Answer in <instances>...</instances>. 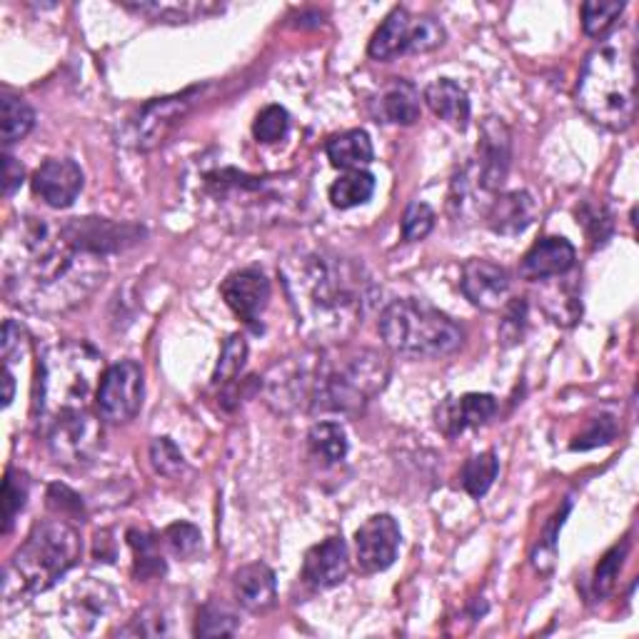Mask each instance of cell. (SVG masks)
Instances as JSON below:
<instances>
[{
	"mask_svg": "<svg viewBox=\"0 0 639 639\" xmlns=\"http://www.w3.org/2000/svg\"><path fill=\"white\" fill-rule=\"evenodd\" d=\"M105 260L63 235L61 223L18 217L3 235V290L18 308L63 315L78 308L105 283Z\"/></svg>",
	"mask_w": 639,
	"mask_h": 639,
	"instance_id": "obj_1",
	"label": "cell"
},
{
	"mask_svg": "<svg viewBox=\"0 0 639 639\" xmlns=\"http://www.w3.org/2000/svg\"><path fill=\"white\" fill-rule=\"evenodd\" d=\"M278 273L298 328L310 340L340 345L362 326L375 285L355 260L332 251H292Z\"/></svg>",
	"mask_w": 639,
	"mask_h": 639,
	"instance_id": "obj_2",
	"label": "cell"
},
{
	"mask_svg": "<svg viewBox=\"0 0 639 639\" xmlns=\"http://www.w3.org/2000/svg\"><path fill=\"white\" fill-rule=\"evenodd\" d=\"M305 400L315 413L355 415L390 380V362L372 348L328 345L305 355Z\"/></svg>",
	"mask_w": 639,
	"mask_h": 639,
	"instance_id": "obj_3",
	"label": "cell"
},
{
	"mask_svg": "<svg viewBox=\"0 0 639 639\" xmlns=\"http://www.w3.org/2000/svg\"><path fill=\"white\" fill-rule=\"evenodd\" d=\"M577 105L585 116L607 130L622 132L637 116L635 41L629 33L603 38L587 55L577 81Z\"/></svg>",
	"mask_w": 639,
	"mask_h": 639,
	"instance_id": "obj_4",
	"label": "cell"
},
{
	"mask_svg": "<svg viewBox=\"0 0 639 639\" xmlns=\"http://www.w3.org/2000/svg\"><path fill=\"white\" fill-rule=\"evenodd\" d=\"M35 425L43 427L61 415L93 409L98 393L103 358L88 342L65 340L43 350L35 370Z\"/></svg>",
	"mask_w": 639,
	"mask_h": 639,
	"instance_id": "obj_5",
	"label": "cell"
},
{
	"mask_svg": "<svg viewBox=\"0 0 639 639\" xmlns=\"http://www.w3.org/2000/svg\"><path fill=\"white\" fill-rule=\"evenodd\" d=\"M81 555V532L68 520L38 522L6 569V599L45 593L78 565Z\"/></svg>",
	"mask_w": 639,
	"mask_h": 639,
	"instance_id": "obj_6",
	"label": "cell"
},
{
	"mask_svg": "<svg viewBox=\"0 0 639 639\" xmlns=\"http://www.w3.org/2000/svg\"><path fill=\"white\" fill-rule=\"evenodd\" d=\"M377 328L390 350L415 360L450 358L465 345V332L450 315L417 298L390 302Z\"/></svg>",
	"mask_w": 639,
	"mask_h": 639,
	"instance_id": "obj_7",
	"label": "cell"
},
{
	"mask_svg": "<svg viewBox=\"0 0 639 639\" xmlns=\"http://www.w3.org/2000/svg\"><path fill=\"white\" fill-rule=\"evenodd\" d=\"M38 433L43 435L45 447L53 460L65 467H81L93 462L103 447L100 415L93 413V409L55 417L43 427H38Z\"/></svg>",
	"mask_w": 639,
	"mask_h": 639,
	"instance_id": "obj_8",
	"label": "cell"
},
{
	"mask_svg": "<svg viewBox=\"0 0 639 639\" xmlns=\"http://www.w3.org/2000/svg\"><path fill=\"white\" fill-rule=\"evenodd\" d=\"M142 393V368L136 360H120L103 372L98 393H95V409L113 425H126L140 413Z\"/></svg>",
	"mask_w": 639,
	"mask_h": 639,
	"instance_id": "obj_9",
	"label": "cell"
},
{
	"mask_svg": "<svg viewBox=\"0 0 639 639\" xmlns=\"http://www.w3.org/2000/svg\"><path fill=\"white\" fill-rule=\"evenodd\" d=\"M207 190L217 203L237 205L241 213H255L265 217L273 207H280V180L283 178H253L237 170H217L207 178Z\"/></svg>",
	"mask_w": 639,
	"mask_h": 639,
	"instance_id": "obj_10",
	"label": "cell"
},
{
	"mask_svg": "<svg viewBox=\"0 0 639 639\" xmlns=\"http://www.w3.org/2000/svg\"><path fill=\"white\" fill-rule=\"evenodd\" d=\"M61 227L63 235L68 237L75 247L100 257L126 251V247L140 243V237L146 235V231L138 225L113 223L105 221V217H71V221L61 223Z\"/></svg>",
	"mask_w": 639,
	"mask_h": 639,
	"instance_id": "obj_11",
	"label": "cell"
},
{
	"mask_svg": "<svg viewBox=\"0 0 639 639\" xmlns=\"http://www.w3.org/2000/svg\"><path fill=\"white\" fill-rule=\"evenodd\" d=\"M400 540V524L393 514H375L355 532V550H358V567L365 575H377L393 567L397 560Z\"/></svg>",
	"mask_w": 639,
	"mask_h": 639,
	"instance_id": "obj_12",
	"label": "cell"
},
{
	"mask_svg": "<svg viewBox=\"0 0 639 639\" xmlns=\"http://www.w3.org/2000/svg\"><path fill=\"white\" fill-rule=\"evenodd\" d=\"M512 166V132L502 118H484L477 146V183L482 190H498Z\"/></svg>",
	"mask_w": 639,
	"mask_h": 639,
	"instance_id": "obj_13",
	"label": "cell"
},
{
	"mask_svg": "<svg viewBox=\"0 0 639 639\" xmlns=\"http://www.w3.org/2000/svg\"><path fill=\"white\" fill-rule=\"evenodd\" d=\"M460 288L467 300L480 310H502L510 302L512 280L510 273L502 265L484 260V257H475L462 265Z\"/></svg>",
	"mask_w": 639,
	"mask_h": 639,
	"instance_id": "obj_14",
	"label": "cell"
},
{
	"mask_svg": "<svg viewBox=\"0 0 639 639\" xmlns=\"http://www.w3.org/2000/svg\"><path fill=\"white\" fill-rule=\"evenodd\" d=\"M221 295L237 318L245 326L260 330V315L268 308L270 300V280L265 278L263 270L257 268H243L233 275H227L225 283L221 285Z\"/></svg>",
	"mask_w": 639,
	"mask_h": 639,
	"instance_id": "obj_15",
	"label": "cell"
},
{
	"mask_svg": "<svg viewBox=\"0 0 639 639\" xmlns=\"http://www.w3.org/2000/svg\"><path fill=\"white\" fill-rule=\"evenodd\" d=\"M116 593L98 579H83L75 585L63 603V617L71 632L85 635L116 607Z\"/></svg>",
	"mask_w": 639,
	"mask_h": 639,
	"instance_id": "obj_16",
	"label": "cell"
},
{
	"mask_svg": "<svg viewBox=\"0 0 639 639\" xmlns=\"http://www.w3.org/2000/svg\"><path fill=\"white\" fill-rule=\"evenodd\" d=\"M198 95H200V88H190L185 93L170 95V98H160L156 103L146 105L136 120V136H132L136 138V146L140 150H150L160 146L168 132L175 128V123L185 116L190 105L195 103Z\"/></svg>",
	"mask_w": 639,
	"mask_h": 639,
	"instance_id": "obj_17",
	"label": "cell"
},
{
	"mask_svg": "<svg viewBox=\"0 0 639 639\" xmlns=\"http://www.w3.org/2000/svg\"><path fill=\"white\" fill-rule=\"evenodd\" d=\"M33 193L51 207H71L83 190V170L75 160L51 158L33 173Z\"/></svg>",
	"mask_w": 639,
	"mask_h": 639,
	"instance_id": "obj_18",
	"label": "cell"
},
{
	"mask_svg": "<svg viewBox=\"0 0 639 639\" xmlns=\"http://www.w3.org/2000/svg\"><path fill=\"white\" fill-rule=\"evenodd\" d=\"M350 575V552L342 537H328L308 550L302 560V579L312 589H332Z\"/></svg>",
	"mask_w": 639,
	"mask_h": 639,
	"instance_id": "obj_19",
	"label": "cell"
},
{
	"mask_svg": "<svg viewBox=\"0 0 639 639\" xmlns=\"http://www.w3.org/2000/svg\"><path fill=\"white\" fill-rule=\"evenodd\" d=\"M577 263V251L567 237H542L535 245L530 247L522 257L520 275L524 280H550L560 278V275H567Z\"/></svg>",
	"mask_w": 639,
	"mask_h": 639,
	"instance_id": "obj_20",
	"label": "cell"
},
{
	"mask_svg": "<svg viewBox=\"0 0 639 639\" xmlns=\"http://www.w3.org/2000/svg\"><path fill=\"white\" fill-rule=\"evenodd\" d=\"M498 413V400L488 393H467L462 397H447L437 407L435 423L447 437H457L467 427H480Z\"/></svg>",
	"mask_w": 639,
	"mask_h": 639,
	"instance_id": "obj_21",
	"label": "cell"
},
{
	"mask_svg": "<svg viewBox=\"0 0 639 639\" xmlns=\"http://www.w3.org/2000/svg\"><path fill=\"white\" fill-rule=\"evenodd\" d=\"M537 200L532 198L528 190H512V193H502L492 200V205L484 215V223L492 233L498 235H520L535 223L537 217Z\"/></svg>",
	"mask_w": 639,
	"mask_h": 639,
	"instance_id": "obj_22",
	"label": "cell"
},
{
	"mask_svg": "<svg viewBox=\"0 0 639 639\" xmlns=\"http://www.w3.org/2000/svg\"><path fill=\"white\" fill-rule=\"evenodd\" d=\"M233 593L247 613H268L278 599V582L275 572L265 562H253V565L241 567L233 575Z\"/></svg>",
	"mask_w": 639,
	"mask_h": 639,
	"instance_id": "obj_23",
	"label": "cell"
},
{
	"mask_svg": "<svg viewBox=\"0 0 639 639\" xmlns=\"http://www.w3.org/2000/svg\"><path fill=\"white\" fill-rule=\"evenodd\" d=\"M425 103L437 118L450 123L452 128H467V120H470V98H467L465 88H460L455 81L440 78L427 85Z\"/></svg>",
	"mask_w": 639,
	"mask_h": 639,
	"instance_id": "obj_24",
	"label": "cell"
},
{
	"mask_svg": "<svg viewBox=\"0 0 639 639\" xmlns=\"http://www.w3.org/2000/svg\"><path fill=\"white\" fill-rule=\"evenodd\" d=\"M330 163L340 170H362L372 163L375 150H372V140L365 130H348L340 136H332L326 146Z\"/></svg>",
	"mask_w": 639,
	"mask_h": 639,
	"instance_id": "obj_25",
	"label": "cell"
},
{
	"mask_svg": "<svg viewBox=\"0 0 639 639\" xmlns=\"http://www.w3.org/2000/svg\"><path fill=\"white\" fill-rule=\"evenodd\" d=\"M409 25H413V18H409L405 8H395V11L385 18V23L377 28L375 35H372L368 45L370 58L390 61L395 58V55L405 53Z\"/></svg>",
	"mask_w": 639,
	"mask_h": 639,
	"instance_id": "obj_26",
	"label": "cell"
},
{
	"mask_svg": "<svg viewBox=\"0 0 639 639\" xmlns=\"http://www.w3.org/2000/svg\"><path fill=\"white\" fill-rule=\"evenodd\" d=\"M380 116L395 126H413L419 120V93L409 81H393L380 95Z\"/></svg>",
	"mask_w": 639,
	"mask_h": 639,
	"instance_id": "obj_27",
	"label": "cell"
},
{
	"mask_svg": "<svg viewBox=\"0 0 639 639\" xmlns=\"http://www.w3.org/2000/svg\"><path fill=\"white\" fill-rule=\"evenodd\" d=\"M560 278H557L560 285H550V288H545V292H542V308H545L552 322L569 328L579 320L582 302H579L577 285L567 283V280H560Z\"/></svg>",
	"mask_w": 639,
	"mask_h": 639,
	"instance_id": "obj_28",
	"label": "cell"
},
{
	"mask_svg": "<svg viewBox=\"0 0 639 639\" xmlns=\"http://www.w3.org/2000/svg\"><path fill=\"white\" fill-rule=\"evenodd\" d=\"M128 11L146 15L150 21H163V23H190L198 18L223 11V6H210V3H126Z\"/></svg>",
	"mask_w": 639,
	"mask_h": 639,
	"instance_id": "obj_29",
	"label": "cell"
},
{
	"mask_svg": "<svg viewBox=\"0 0 639 639\" xmlns=\"http://www.w3.org/2000/svg\"><path fill=\"white\" fill-rule=\"evenodd\" d=\"M308 447L312 457H318L326 465H338L348 455V435L338 423H318L310 427Z\"/></svg>",
	"mask_w": 639,
	"mask_h": 639,
	"instance_id": "obj_30",
	"label": "cell"
},
{
	"mask_svg": "<svg viewBox=\"0 0 639 639\" xmlns=\"http://www.w3.org/2000/svg\"><path fill=\"white\" fill-rule=\"evenodd\" d=\"M375 195V178L365 170H350L330 185V203L340 210L365 205Z\"/></svg>",
	"mask_w": 639,
	"mask_h": 639,
	"instance_id": "obj_31",
	"label": "cell"
},
{
	"mask_svg": "<svg viewBox=\"0 0 639 639\" xmlns=\"http://www.w3.org/2000/svg\"><path fill=\"white\" fill-rule=\"evenodd\" d=\"M500 472V460L494 452H480V455H472L470 460L462 465V472H460V480H462V488L467 494H472L475 500H480L488 494V490L492 488L494 477Z\"/></svg>",
	"mask_w": 639,
	"mask_h": 639,
	"instance_id": "obj_32",
	"label": "cell"
},
{
	"mask_svg": "<svg viewBox=\"0 0 639 639\" xmlns=\"http://www.w3.org/2000/svg\"><path fill=\"white\" fill-rule=\"evenodd\" d=\"M130 547L136 552V575L138 579H150V577H163L166 575V560L160 555V542L150 532L130 530L128 532Z\"/></svg>",
	"mask_w": 639,
	"mask_h": 639,
	"instance_id": "obj_33",
	"label": "cell"
},
{
	"mask_svg": "<svg viewBox=\"0 0 639 639\" xmlns=\"http://www.w3.org/2000/svg\"><path fill=\"white\" fill-rule=\"evenodd\" d=\"M0 110H3V142L13 146V142L23 140L35 126V110L25 100L15 98L11 93H3L0 100Z\"/></svg>",
	"mask_w": 639,
	"mask_h": 639,
	"instance_id": "obj_34",
	"label": "cell"
},
{
	"mask_svg": "<svg viewBox=\"0 0 639 639\" xmlns=\"http://www.w3.org/2000/svg\"><path fill=\"white\" fill-rule=\"evenodd\" d=\"M625 13L622 0H589L582 6V28L589 38H603L617 25L619 15Z\"/></svg>",
	"mask_w": 639,
	"mask_h": 639,
	"instance_id": "obj_35",
	"label": "cell"
},
{
	"mask_svg": "<svg viewBox=\"0 0 639 639\" xmlns=\"http://www.w3.org/2000/svg\"><path fill=\"white\" fill-rule=\"evenodd\" d=\"M237 615L233 609H227L225 605L207 603L200 607L198 619H195V635L198 637H231L237 629Z\"/></svg>",
	"mask_w": 639,
	"mask_h": 639,
	"instance_id": "obj_36",
	"label": "cell"
},
{
	"mask_svg": "<svg viewBox=\"0 0 639 639\" xmlns=\"http://www.w3.org/2000/svg\"><path fill=\"white\" fill-rule=\"evenodd\" d=\"M245 360H247V342L241 332H235V336L225 340L221 360H217L215 372H213V385H221V387L231 385L233 380L243 372Z\"/></svg>",
	"mask_w": 639,
	"mask_h": 639,
	"instance_id": "obj_37",
	"label": "cell"
},
{
	"mask_svg": "<svg viewBox=\"0 0 639 639\" xmlns=\"http://www.w3.org/2000/svg\"><path fill=\"white\" fill-rule=\"evenodd\" d=\"M163 545L173 552L180 560H193L200 550H203V535L195 524L190 522H175L166 528L163 532Z\"/></svg>",
	"mask_w": 639,
	"mask_h": 639,
	"instance_id": "obj_38",
	"label": "cell"
},
{
	"mask_svg": "<svg viewBox=\"0 0 639 639\" xmlns=\"http://www.w3.org/2000/svg\"><path fill=\"white\" fill-rule=\"evenodd\" d=\"M627 552H629V542L625 540L609 550L603 560H599V565L595 569V579H593V587H595L597 597L613 595V589L619 579V572H622Z\"/></svg>",
	"mask_w": 639,
	"mask_h": 639,
	"instance_id": "obj_39",
	"label": "cell"
},
{
	"mask_svg": "<svg viewBox=\"0 0 639 639\" xmlns=\"http://www.w3.org/2000/svg\"><path fill=\"white\" fill-rule=\"evenodd\" d=\"M150 462L156 467V472L168 477V480H178L188 467L183 452H180V447L170 440V437H156V440H152Z\"/></svg>",
	"mask_w": 639,
	"mask_h": 639,
	"instance_id": "obj_40",
	"label": "cell"
},
{
	"mask_svg": "<svg viewBox=\"0 0 639 639\" xmlns=\"http://www.w3.org/2000/svg\"><path fill=\"white\" fill-rule=\"evenodd\" d=\"M290 128V116L283 105H268L257 113V118L253 123V136L260 142H278L288 136Z\"/></svg>",
	"mask_w": 639,
	"mask_h": 639,
	"instance_id": "obj_41",
	"label": "cell"
},
{
	"mask_svg": "<svg viewBox=\"0 0 639 639\" xmlns=\"http://www.w3.org/2000/svg\"><path fill=\"white\" fill-rule=\"evenodd\" d=\"M445 43V28L435 18H413L405 53H430Z\"/></svg>",
	"mask_w": 639,
	"mask_h": 639,
	"instance_id": "obj_42",
	"label": "cell"
},
{
	"mask_svg": "<svg viewBox=\"0 0 639 639\" xmlns=\"http://www.w3.org/2000/svg\"><path fill=\"white\" fill-rule=\"evenodd\" d=\"M28 502V477L23 472L8 470L3 482V510H6V532L13 530V522Z\"/></svg>",
	"mask_w": 639,
	"mask_h": 639,
	"instance_id": "obj_43",
	"label": "cell"
},
{
	"mask_svg": "<svg viewBox=\"0 0 639 639\" xmlns=\"http://www.w3.org/2000/svg\"><path fill=\"white\" fill-rule=\"evenodd\" d=\"M504 315L500 322V340L502 345H518L524 338V330H528V300L514 298L512 302L504 305Z\"/></svg>",
	"mask_w": 639,
	"mask_h": 639,
	"instance_id": "obj_44",
	"label": "cell"
},
{
	"mask_svg": "<svg viewBox=\"0 0 639 639\" xmlns=\"http://www.w3.org/2000/svg\"><path fill=\"white\" fill-rule=\"evenodd\" d=\"M572 504L565 502V508H562V512H557L555 518H552L547 522V528L545 532H542V537H540V547L532 552V562H535V567L540 572H550L552 565H555V555H557V532L562 528V522H565L567 518V512H569Z\"/></svg>",
	"mask_w": 639,
	"mask_h": 639,
	"instance_id": "obj_45",
	"label": "cell"
},
{
	"mask_svg": "<svg viewBox=\"0 0 639 639\" xmlns=\"http://www.w3.org/2000/svg\"><path fill=\"white\" fill-rule=\"evenodd\" d=\"M433 227H435V213L430 205L419 203V200L407 205L403 215V237L407 243L423 241V237L433 233Z\"/></svg>",
	"mask_w": 639,
	"mask_h": 639,
	"instance_id": "obj_46",
	"label": "cell"
},
{
	"mask_svg": "<svg viewBox=\"0 0 639 639\" xmlns=\"http://www.w3.org/2000/svg\"><path fill=\"white\" fill-rule=\"evenodd\" d=\"M579 221L585 225V231L589 235V241L593 245H605L609 241V235H613V215L607 213L605 205H589L585 203L579 207Z\"/></svg>",
	"mask_w": 639,
	"mask_h": 639,
	"instance_id": "obj_47",
	"label": "cell"
},
{
	"mask_svg": "<svg viewBox=\"0 0 639 639\" xmlns=\"http://www.w3.org/2000/svg\"><path fill=\"white\" fill-rule=\"evenodd\" d=\"M28 352V332L15 320H6L3 336H0V355L8 368H13L15 362H21Z\"/></svg>",
	"mask_w": 639,
	"mask_h": 639,
	"instance_id": "obj_48",
	"label": "cell"
},
{
	"mask_svg": "<svg viewBox=\"0 0 639 639\" xmlns=\"http://www.w3.org/2000/svg\"><path fill=\"white\" fill-rule=\"evenodd\" d=\"M123 635H140V637H163L170 635V619L163 609L146 607L142 613L132 619V622L123 629Z\"/></svg>",
	"mask_w": 639,
	"mask_h": 639,
	"instance_id": "obj_49",
	"label": "cell"
},
{
	"mask_svg": "<svg viewBox=\"0 0 639 639\" xmlns=\"http://www.w3.org/2000/svg\"><path fill=\"white\" fill-rule=\"evenodd\" d=\"M617 435V425L613 417H595L589 423V430L579 437V443H572V450H593V447L613 443Z\"/></svg>",
	"mask_w": 639,
	"mask_h": 639,
	"instance_id": "obj_50",
	"label": "cell"
},
{
	"mask_svg": "<svg viewBox=\"0 0 639 639\" xmlns=\"http://www.w3.org/2000/svg\"><path fill=\"white\" fill-rule=\"evenodd\" d=\"M47 508L58 518H78L83 514V500L65 484H51L47 488Z\"/></svg>",
	"mask_w": 639,
	"mask_h": 639,
	"instance_id": "obj_51",
	"label": "cell"
},
{
	"mask_svg": "<svg viewBox=\"0 0 639 639\" xmlns=\"http://www.w3.org/2000/svg\"><path fill=\"white\" fill-rule=\"evenodd\" d=\"M23 178H25V170L21 166V160H15L11 152H6L3 156V193L13 195L15 190L23 185Z\"/></svg>",
	"mask_w": 639,
	"mask_h": 639,
	"instance_id": "obj_52",
	"label": "cell"
},
{
	"mask_svg": "<svg viewBox=\"0 0 639 639\" xmlns=\"http://www.w3.org/2000/svg\"><path fill=\"white\" fill-rule=\"evenodd\" d=\"M13 397H15V377H13V370L6 365V370H3V407L11 405Z\"/></svg>",
	"mask_w": 639,
	"mask_h": 639,
	"instance_id": "obj_53",
	"label": "cell"
}]
</instances>
